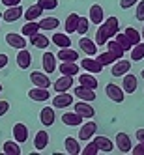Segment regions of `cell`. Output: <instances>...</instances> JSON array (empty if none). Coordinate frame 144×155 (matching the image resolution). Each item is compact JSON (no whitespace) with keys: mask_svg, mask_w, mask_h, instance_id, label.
I'll use <instances>...</instances> for the list:
<instances>
[{"mask_svg":"<svg viewBox=\"0 0 144 155\" xmlns=\"http://www.w3.org/2000/svg\"><path fill=\"white\" fill-rule=\"evenodd\" d=\"M114 38H116V41L120 43V47L124 49V51H131V47H133V45H131V41L126 38V34H120V32H118Z\"/></svg>","mask_w":144,"mask_h":155,"instance_id":"43","label":"cell"},{"mask_svg":"<svg viewBox=\"0 0 144 155\" xmlns=\"http://www.w3.org/2000/svg\"><path fill=\"white\" fill-rule=\"evenodd\" d=\"M69 105H73V95L69 92H58V95L52 99L54 108H68Z\"/></svg>","mask_w":144,"mask_h":155,"instance_id":"8","label":"cell"},{"mask_svg":"<svg viewBox=\"0 0 144 155\" xmlns=\"http://www.w3.org/2000/svg\"><path fill=\"white\" fill-rule=\"evenodd\" d=\"M129 52H131V58L135 60V62H140V60L144 58V43L139 41L137 45H133V47H131Z\"/></svg>","mask_w":144,"mask_h":155,"instance_id":"38","label":"cell"},{"mask_svg":"<svg viewBox=\"0 0 144 155\" xmlns=\"http://www.w3.org/2000/svg\"><path fill=\"white\" fill-rule=\"evenodd\" d=\"M90 30V19L88 17H79V23H77V30L81 36H86V32Z\"/></svg>","mask_w":144,"mask_h":155,"instance_id":"41","label":"cell"},{"mask_svg":"<svg viewBox=\"0 0 144 155\" xmlns=\"http://www.w3.org/2000/svg\"><path fill=\"white\" fill-rule=\"evenodd\" d=\"M36 32H39V25L36 23V21H26V23L23 25V28H21V34H23L25 38L34 36Z\"/></svg>","mask_w":144,"mask_h":155,"instance_id":"36","label":"cell"},{"mask_svg":"<svg viewBox=\"0 0 144 155\" xmlns=\"http://www.w3.org/2000/svg\"><path fill=\"white\" fill-rule=\"evenodd\" d=\"M137 84H139L137 77L131 75V73L127 71V73L124 75V81H122V90H124L126 94H135V92H137Z\"/></svg>","mask_w":144,"mask_h":155,"instance_id":"13","label":"cell"},{"mask_svg":"<svg viewBox=\"0 0 144 155\" xmlns=\"http://www.w3.org/2000/svg\"><path fill=\"white\" fill-rule=\"evenodd\" d=\"M8 110H9V103H8V101H0V118L6 116Z\"/></svg>","mask_w":144,"mask_h":155,"instance_id":"48","label":"cell"},{"mask_svg":"<svg viewBox=\"0 0 144 155\" xmlns=\"http://www.w3.org/2000/svg\"><path fill=\"white\" fill-rule=\"evenodd\" d=\"M79 47L86 56H95L97 54V43L94 39H90V38H86V36H82L79 39Z\"/></svg>","mask_w":144,"mask_h":155,"instance_id":"7","label":"cell"},{"mask_svg":"<svg viewBox=\"0 0 144 155\" xmlns=\"http://www.w3.org/2000/svg\"><path fill=\"white\" fill-rule=\"evenodd\" d=\"M133 155H144V142H137L135 148H131Z\"/></svg>","mask_w":144,"mask_h":155,"instance_id":"46","label":"cell"},{"mask_svg":"<svg viewBox=\"0 0 144 155\" xmlns=\"http://www.w3.org/2000/svg\"><path fill=\"white\" fill-rule=\"evenodd\" d=\"M64 148H65V153H69V155H79L81 153V144L73 137H68L64 140Z\"/></svg>","mask_w":144,"mask_h":155,"instance_id":"25","label":"cell"},{"mask_svg":"<svg viewBox=\"0 0 144 155\" xmlns=\"http://www.w3.org/2000/svg\"><path fill=\"white\" fill-rule=\"evenodd\" d=\"M13 140L19 144H25L28 140V127L25 124H15L13 125Z\"/></svg>","mask_w":144,"mask_h":155,"instance_id":"20","label":"cell"},{"mask_svg":"<svg viewBox=\"0 0 144 155\" xmlns=\"http://www.w3.org/2000/svg\"><path fill=\"white\" fill-rule=\"evenodd\" d=\"M51 41L56 45L58 49H64V47H71V39H69V34H60V32H56V34H52Z\"/></svg>","mask_w":144,"mask_h":155,"instance_id":"28","label":"cell"},{"mask_svg":"<svg viewBox=\"0 0 144 155\" xmlns=\"http://www.w3.org/2000/svg\"><path fill=\"white\" fill-rule=\"evenodd\" d=\"M6 43L12 49H25L26 47V39L23 34H13V32H9L6 34Z\"/></svg>","mask_w":144,"mask_h":155,"instance_id":"11","label":"cell"},{"mask_svg":"<svg viewBox=\"0 0 144 155\" xmlns=\"http://www.w3.org/2000/svg\"><path fill=\"white\" fill-rule=\"evenodd\" d=\"M8 62H9V58H8V54H4V52H0V69H4L6 65H8Z\"/></svg>","mask_w":144,"mask_h":155,"instance_id":"49","label":"cell"},{"mask_svg":"<svg viewBox=\"0 0 144 155\" xmlns=\"http://www.w3.org/2000/svg\"><path fill=\"white\" fill-rule=\"evenodd\" d=\"M81 68L84 69V71H88V73H101L103 71V65H101V62H99L97 58H82L81 60Z\"/></svg>","mask_w":144,"mask_h":155,"instance_id":"6","label":"cell"},{"mask_svg":"<svg viewBox=\"0 0 144 155\" xmlns=\"http://www.w3.org/2000/svg\"><path fill=\"white\" fill-rule=\"evenodd\" d=\"M97 133V124L92 120H88L86 124H81V131H79V140H90L94 135Z\"/></svg>","mask_w":144,"mask_h":155,"instance_id":"4","label":"cell"},{"mask_svg":"<svg viewBox=\"0 0 144 155\" xmlns=\"http://www.w3.org/2000/svg\"><path fill=\"white\" fill-rule=\"evenodd\" d=\"M97 60L101 62V65L105 68V65H112L118 58H116V56H114V54L110 52V51H105V52H101V54H97Z\"/></svg>","mask_w":144,"mask_h":155,"instance_id":"40","label":"cell"},{"mask_svg":"<svg viewBox=\"0 0 144 155\" xmlns=\"http://www.w3.org/2000/svg\"><path fill=\"white\" fill-rule=\"evenodd\" d=\"M114 148H118V150H120V153H131V148H133L131 137L127 135V133H116Z\"/></svg>","mask_w":144,"mask_h":155,"instance_id":"2","label":"cell"},{"mask_svg":"<svg viewBox=\"0 0 144 155\" xmlns=\"http://www.w3.org/2000/svg\"><path fill=\"white\" fill-rule=\"evenodd\" d=\"M73 92H75V97L81 99V101H88V103L95 101V90H92V88H86V86L79 84L77 88H73Z\"/></svg>","mask_w":144,"mask_h":155,"instance_id":"5","label":"cell"},{"mask_svg":"<svg viewBox=\"0 0 144 155\" xmlns=\"http://www.w3.org/2000/svg\"><path fill=\"white\" fill-rule=\"evenodd\" d=\"M103 25H105V28H107V32H109L110 38H114L118 32H120V21L116 17H107Z\"/></svg>","mask_w":144,"mask_h":155,"instance_id":"31","label":"cell"},{"mask_svg":"<svg viewBox=\"0 0 144 155\" xmlns=\"http://www.w3.org/2000/svg\"><path fill=\"white\" fill-rule=\"evenodd\" d=\"M47 144H49V133L47 131H38L36 138H34V148L38 151H43L47 148Z\"/></svg>","mask_w":144,"mask_h":155,"instance_id":"26","label":"cell"},{"mask_svg":"<svg viewBox=\"0 0 144 155\" xmlns=\"http://www.w3.org/2000/svg\"><path fill=\"white\" fill-rule=\"evenodd\" d=\"M28 97L32 99V101L43 103V101H49L51 94H49V90H47V88H39V86H36V88H32V90L28 92Z\"/></svg>","mask_w":144,"mask_h":155,"instance_id":"15","label":"cell"},{"mask_svg":"<svg viewBox=\"0 0 144 155\" xmlns=\"http://www.w3.org/2000/svg\"><path fill=\"white\" fill-rule=\"evenodd\" d=\"M129 69H131V62L120 58V60H116L112 64V71H110V75H112V77H124Z\"/></svg>","mask_w":144,"mask_h":155,"instance_id":"12","label":"cell"},{"mask_svg":"<svg viewBox=\"0 0 144 155\" xmlns=\"http://www.w3.org/2000/svg\"><path fill=\"white\" fill-rule=\"evenodd\" d=\"M135 137H137V140H139V142H144V129H137Z\"/></svg>","mask_w":144,"mask_h":155,"instance_id":"51","label":"cell"},{"mask_svg":"<svg viewBox=\"0 0 144 155\" xmlns=\"http://www.w3.org/2000/svg\"><path fill=\"white\" fill-rule=\"evenodd\" d=\"M54 118H56V116H54V107H45L39 112V121L45 127H51L54 124Z\"/></svg>","mask_w":144,"mask_h":155,"instance_id":"23","label":"cell"},{"mask_svg":"<svg viewBox=\"0 0 144 155\" xmlns=\"http://www.w3.org/2000/svg\"><path fill=\"white\" fill-rule=\"evenodd\" d=\"M140 36H142V39H144V26H142V32H140Z\"/></svg>","mask_w":144,"mask_h":155,"instance_id":"52","label":"cell"},{"mask_svg":"<svg viewBox=\"0 0 144 155\" xmlns=\"http://www.w3.org/2000/svg\"><path fill=\"white\" fill-rule=\"evenodd\" d=\"M39 30H56L58 26H60V19H56V17H45V19H41L39 21Z\"/></svg>","mask_w":144,"mask_h":155,"instance_id":"30","label":"cell"},{"mask_svg":"<svg viewBox=\"0 0 144 155\" xmlns=\"http://www.w3.org/2000/svg\"><path fill=\"white\" fill-rule=\"evenodd\" d=\"M81 153H82V155H97L99 150H97V146H95V142H90V140H88V144L81 150Z\"/></svg>","mask_w":144,"mask_h":155,"instance_id":"44","label":"cell"},{"mask_svg":"<svg viewBox=\"0 0 144 155\" xmlns=\"http://www.w3.org/2000/svg\"><path fill=\"white\" fill-rule=\"evenodd\" d=\"M52 86H54V92H56V94L58 92H68L69 88H73V77L71 75H62Z\"/></svg>","mask_w":144,"mask_h":155,"instance_id":"18","label":"cell"},{"mask_svg":"<svg viewBox=\"0 0 144 155\" xmlns=\"http://www.w3.org/2000/svg\"><path fill=\"white\" fill-rule=\"evenodd\" d=\"M30 43H32L36 49H47V47L51 45V39H49L45 34H39V32H36L34 36H30Z\"/></svg>","mask_w":144,"mask_h":155,"instance_id":"24","label":"cell"},{"mask_svg":"<svg viewBox=\"0 0 144 155\" xmlns=\"http://www.w3.org/2000/svg\"><path fill=\"white\" fill-rule=\"evenodd\" d=\"M135 17L139 21H142L144 23V0H139L137 2V9H135Z\"/></svg>","mask_w":144,"mask_h":155,"instance_id":"45","label":"cell"},{"mask_svg":"<svg viewBox=\"0 0 144 155\" xmlns=\"http://www.w3.org/2000/svg\"><path fill=\"white\" fill-rule=\"evenodd\" d=\"M140 77H142V79H144V69H142V71H140Z\"/></svg>","mask_w":144,"mask_h":155,"instance_id":"53","label":"cell"},{"mask_svg":"<svg viewBox=\"0 0 144 155\" xmlns=\"http://www.w3.org/2000/svg\"><path fill=\"white\" fill-rule=\"evenodd\" d=\"M110 39V36H109V32H107V28H105V25L101 23V25H99V28H97V34H95V43H97V45H105V43Z\"/></svg>","mask_w":144,"mask_h":155,"instance_id":"37","label":"cell"},{"mask_svg":"<svg viewBox=\"0 0 144 155\" xmlns=\"http://www.w3.org/2000/svg\"><path fill=\"white\" fill-rule=\"evenodd\" d=\"M41 13H43V9H41L38 4H34V6H28V8L25 9L23 17H25L26 21H36V19H39V17H41Z\"/></svg>","mask_w":144,"mask_h":155,"instance_id":"33","label":"cell"},{"mask_svg":"<svg viewBox=\"0 0 144 155\" xmlns=\"http://www.w3.org/2000/svg\"><path fill=\"white\" fill-rule=\"evenodd\" d=\"M105 45H107V51H110V52H112V54H114V56H116L118 60H120V58H124L126 51L120 47V43H118L116 39H109V41L105 43Z\"/></svg>","mask_w":144,"mask_h":155,"instance_id":"35","label":"cell"},{"mask_svg":"<svg viewBox=\"0 0 144 155\" xmlns=\"http://www.w3.org/2000/svg\"><path fill=\"white\" fill-rule=\"evenodd\" d=\"M30 64H32V54H30V51H26V47H25V49H19V54H17V65H19L21 69H28Z\"/></svg>","mask_w":144,"mask_h":155,"instance_id":"22","label":"cell"},{"mask_svg":"<svg viewBox=\"0 0 144 155\" xmlns=\"http://www.w3.org/2000/svg\"><path fill=\"white\" fill-rule=\"evenodd\" d=\"M2 151L6 155H21V144L15 140H6L2 146Z\"/></svg>","mask_w":144,"mask_h":155,"instance_id":"34","label":"cell"},{"mask_svg":"<svg viewBox=\"0 0 144 155\" xmlns=\"http://www.w3.org/2000/svg\"><path fill=\"white\" fill-rule=\"evenodd\" d=\"M79 71H81V65L77 64V62H60V73L62 75H71V77H75Z\"/></svg>","mask_w":144,"mask_h":155,"instance_id":"27","label":"cell"},{"mask_svg":"<svg viewBox=\"0 0 144 155\" xmlns=\"http://www.w3.org/2000/svg\"><path fill=\"white\" fill-rule=\"evenodd\" d=\"M30 81H32V84H34V86H39V88H49L51 86L49 75L43 73V71H32L30 73Z\"/></svg>","mask_w":144,"mask_h":155,"instance_id":"10","label":"cell"},{"mask_svg":"<svg viewBox=\"0 0 144 155\" xmlns=\"http://www.w3.org/2000/svg\"><path fill=\"white\" fill-rule=\"evenodd\" d=\"M88 19H90V23L99 26L105 21V13H103V8L99 6V4H94L90 6V15H88Z\"/></svg>","mask_w":144,"mask_h":155,"instance_id":"14","label":"cell"},{"mask_svg":"<svg viewBox=\"0 0 144 155\" xmlns=\"http://www.w3.org/2000/svg\"><path fill=\"white\" fill-rule=\"evenodd\" d=\"M82 116L81 114H77L75 110L73 112H65V114H62V124L64 125H68V127H79L81 124H82Z\"/></svg>","mask_w":144,"mask_h":155,"instance_id":"17","label":"cell"},{"mask_svg":"<svg viewBox=\"0 0 144 155\" xmlns=\"http://www.w3.org/2000/svg\"><path fill=\"white\" fill-rule=\"evenodd\" d=\"M56 58H58L60 62H77V58H79V52H77L75 49H71V47H64V49L58 51Z\"/></svg>","mask_w":144,"mask_h":155,"instance_id":"21","label":"cell"},{"mask_svg":"<svg viewBox=\"0 0 144 155\" xmlns=\"http://www.w3.org/2000/svg\"><path fill=\"white\" fill-rule=\"evenodd\" d=\"M94 142H95L99 153H110V151L114 150V142L110 140V138H107V137H95Z\"/></svg>","mask_w":144,"mask_h":155,"instance_id":"19","label":"cell"},{"mask_svg":"<svg viewBox=\"0 0 144 155\" xmlns=\"http://www.w3.org/2000/svg\"><path fill=\"white\" fill-rule=\"evenodd\" d=\"M38 6L43 12H51V9L58 8V0H38Z\"/></svg>","mask_w":144,"mask_h":155,"instance_id":"42","label":"cell"},{"mask_svg":"<svg viewBox=\"0 0 144 155\" xmlns=\"http://www.w3.org/2000/svg\"><path fill=\"white\" fill-rule=\"evenodd\" d=\"M79 13H69L68 19H65L64 23V28H65V34H73V32L77 30V23H79Z\"/></svg>","mask_w":144,"mask_h":155,"instance_id":"32","label":"cell"},{"mask_svg":"<svg viewBox=\"0 0 144 155\" xmlns=\"http://www.w3.org/2000/svg\"><path fill=\"white\" fill-rule=\"evenodd\" d=\"M139 2V0H120V8L122 9H129V8H133Z\"/></svg>","mask_w":144,"mask_h":155,"instance_id":"47","label":"cell"},{"mask_svg":"<svg viewBox=\"0 0 144 155\" xmlns=\"http://www.w3.org/2000/svg\"><path fill=\"white\" fill-rule=\"evenodd\" d=\"M56 62H58L56 54H52V52H49V51L43 54V58H41V65H43V69H45V73H47V75L56 71Z\"/></svg>","mask_w":144,"mask_h":155,"instance_id":"9","label":"cell"},{"mask_svg":"<svg viewBox=\"0 0 144 155\" xmlns=\"http://www.w3.org/2000/svg\"><path fill=\"white\" fill-rule=\"evenodd\" d=\"M105 94H107V97H109L112 103H124V99H126V92L122 90L118 84H114V82H109V84H107Z\"/></svg>","mask_w":144,"mask_h":155,"instance_id":"1","label":"cell"},{"mask_svg":"<svg viewBox=\"0 0 144 155\" xmlns=\"http://www.w3.org/2000/svg\"><path fill=\"white\" fill-rule=\"evenodd\" d=\"M124 34H126V38L131 41V45H137V43L139 41H142V36H140V32L137 30V28H126V32H124Z\"/></svg>","mask_w":144,"mask_h":155,"instance_id":"39","label":"cell"},{"mask_svg":"<svg viewBox=\"0 0 144 155\" xmlns=\"http://www.w3.org/2000/svg\"><path fill=\"white\" fill-rule=\"evenodd\" d=\"M0 92H2V84H0Z\"/></svg>","mask_w":144,"mask_h":155,"instance_id":"54","label":"cell"},{"mask_svg":"<svg viewBox=\"0 0 144 155\" xmlns=\"http://www.w3.org/2000/svg\"><path fill=\"white\" fill-rule=\"evenodd\" d=\"M79 84L95 90V88H97V79L94 77V73H88V71H86V73H81V75H79Z\"/></svg>","mask_w":144,"mask_h":155,"instance_id":"29","label":"cell"},{"mask_svg":"<svg viewBox=\"0 0 144 155\" xmlns=\"http://www.w3.org/2000/svg\"><path fill=\"white\" fill-rule=\"evenodd\" d=\"M23 13H25V9L21 8V4H17V6H9L6 12L0 15V19H2L4 23H15V21H19L23 17Z\"/></svg>","mask_w":144,"mask_h":155,"instance_id":"3","label":"cell"},{"mask_svg":"<svg viewBox=\"0 0 144 155\" xmlns=\"http://www.w3.org/2000/svg\"><path fill=\"white\" fill-rule=\"evenodd\" d=\"M75 105V112L77 114H81L82 118H94V114H95V110H94V107L88 103V101H81V103H73Z\"/></svg>","mask_w":144,"mask_h":155,"instance_id":"16","label":"cell"},{"mask_svg":"<svg viewBox=\"0 0 144 155\" xmlns=\"http://www.w3.org/2000/svg\"><path fill=\"white\" fill-rule=\"evenodd\" d=\"M2 4H4L6 8H9V6H17V4H21V0H2Z\"/></svg>","mask_w":144,"mask_h":155,"instance_id":"50","label":"cell"}]
</instances>
